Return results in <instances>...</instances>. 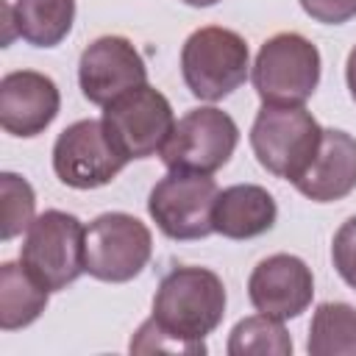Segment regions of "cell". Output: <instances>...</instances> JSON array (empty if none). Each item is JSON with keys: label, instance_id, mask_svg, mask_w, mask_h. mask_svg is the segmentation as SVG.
Returning a JSON list of instances; mask_svg holds the SVG:
<instances>
[{"label": "cell", "instance_id": "7a4b0ae2", "mask_svg": "<svg viewBox=\"0 0 356 356\" xmlns=\"http://www.w3.org/2000/svg\"><path fill=\"white\" fill-rule=\"evenodd\" d=\"M250 72L248 42L220 25H206L189 33L181 47V75L186 89L209 103L228 97Z\"/></svg>", "mask_w": 356, "mask_h": 356}, {"label": "cell", "instance_id": "52a82bcc", "mask_svg": "<svg viewBox=\"0 0 356 356\" xmlns=\"http://www.w3.org/2000/svg\"><path fill=\"white\" fill-rule=\"evenodd\" d=\"M83 256H86V273L92 278L108 284H125L136 278L153 256L150 228L134 214L106 211L86 225Z\"/></svg>", "mask_w": 356, "mask_h": 356}, {"label": "cell", "instance_id": "7c38bea8", "mask_svg": "<svg viewBox=\"0 0 356 356\" xmlns=\"http://www.w3.org/2000/svg\"><path fill=\"white\" fill-rule=\"evenodd\" d=\"M248 298L256 312L292 320L309 309L314 298V275L312 267L292 253H273L261 259L248 278Z\"/></svg>", "mask_w": 356, "mask_h": 356}, {"label": "cell", "instance_id": "2e32d148", "mask_svg": "<svg viewBox=\"0 0 356 356\" xmlns=\"http://www.w3.org/2000/svg\"><path fill=\"white\" fill-rule=\"evenodd\" d=\"M14 33L33 47H56L75 19V0H17L8 6Z\"/></svg>", "mask_w": 356, "mask_h": 356}, {"label": "cell", "instance_id": "7402d4cb", "mask_svg": "<svg viewBox=\"0 0 356 356\" xmlns=\"http://www.w3.org/2000/svg\"><path fill=\"white\" fill-rule=\"evenodd\" d=\"M300 8L323 25H342L356 17V0H298Z\"/></svg>", "mask_w": 356, "mask_h": 356}, {"label": "cell", "instance_id": "603a6c76", "mask_svg": "<svg viewBox=\"0 0 356 356\" xmlns=\"http://www.w3.org/2000/svg\"><path fill=\"white\" fill-rule=\"evenodd\" d=\"M345 81H348L350 97L356 100V47L348 53V64H345Z\"/></svg>", "mask_w": 356, "mask_h": 356}, {"label": "cell", "instance_id": "ac0fdd59", "mask_svg": "<svg viewBox=\"0 0 356 356\" xmlns=\"http://www.w3.org/2000/svg\"><path fill=\"white\" fill-rule=\"evenodd\" d=\"M306 350L312 356H356V309L328 300L312 314Z\"/></svg>", "mask_w": 356, "mask_h": 356}, {"label": "cell", "instance_id": "3957f363", "mask_svg": "<svg viewBox=\"0 0 356 356\" xmlns=\"http://www.w3.org/2000/svg\"><path fill=\"white\" fill-rule=\"evenodd\" d=\"M323 139V128L303 106H270L264 103L250 128V147L259 164L295 184L312 164Z\"/></svg>", "mask_w": 356, "mask_h": 356}, {"label": "cell", "instance_id": "30bf717a", "mask_svg": "<svg viewBox=\"0 0 356 356\" xmlns=\"http://www.w3.org/2000/svg\"><path fill=\"white\" fill-rule=\"evenodd\" d=\"M128 161L111 145L103 120H78L67 125L53 145V170L64 186L97 189L114 181Z\"/></svg>", "mask_w": 356, "mask_h": 356}, {"label": "cell", "instance_id": "5bb4252c", "mask_svg": "<svg viewBox=\"0 0 356 356\" xmlns=\"http://www.w3.org/2000/svg\"><path fill=\"white\" fill-rule=\"evenodd\" d=\"M295 189L314 203H334L356 189V139L339 128H323L320 147L295 181Z\"/></svg>", "mask_w": 356, "mask_h": 356}, {"label": "cell", "instance_id": "8992f818", "mask_svg": "<svg viewBox=\"0 0 356 356\" xmlns=\"http://www.w3.org/2000/svg\"><path fill=\"white\" fill-rule=\"evenodd\" d=\"M103 108H106L103 128L125 161L161 153L167 139L172 136V128H175L172 106L150 83H142L120 95Z\"/></svg>", "mask_w": 356, "mask_h": 356}, {"label": "cell", "instance_id": "ba28073f", "mask_svg": "<svg viewBox=\"0 0 356 356\" xmlns=\"http://www.w3.org/2000/svg\"><path fill=\"white\" fill-rule=\"evenodd\" d=\"M239 142V128L231 114L214 106H200L186 111L161 150L167 170H186L211 175L234 156Z\"/></svg>", "mask_w": 356, "mask_h": 356}, {"label": "cell", "instance_id": "8fae6325", "mask_svg": "<svg viewBox=\"0 0 356 356\" xmlns=\"http://www.w3.org/2000/svg\"><path fill=\"white\" fill-rule=\"evenodd\" d=\"M78 83L89 103L108 106L120 95L147 83V64L131 39L117 33L97 36L81 53Z\"/></svg>", "mask_w": 356, "mask_h": 356}, {"label": "cell", "instance_id": "d6986e66", "mask_svg": "<svg viewBox=\"0 0 356 356\" xmlns=\"http://www.w3.org/2000/svg\"><path fill=\"white\" fill-rule=\"evenodd\" d=\"M292 337L281 320L267 314H253L239 320L228 337V356H289Z\"/></svg>", "mask_w": 356, "mask_h": 356}, {"label": "cell", "instance_id": "44dd1931", "mask_svg": "<svg viewBox=\"0 0 356 356\" xmlns=\"http://www.w3.org/2000/svg\"><path fill=\"white\" fill-rule=\"evenodd\" d=\"M331 259L339 278L356 289V214L348 217L331 242Z\"/></svg>", "mask_w": 356, "mask_h": 356}, {"label": "cell", "instance_id": "ffe728a7", "mask_svg": "<svg viewBox=\"0 0 356 356\" xmlns=\"http://www.w3.org/2000/svg\"><path fill=\"white\" fill-rule=\"evenodd\" d=\"M0 197H3V242H8L36 220L33 217L36 195H33V186L22 175L3 172L0 175Z\"/></svg>", "mask_w": 356, "mask_h": 356}, {"label": "cell", "instance_id": "9a60e30c", "mask_svg": "<svg viewBox=\"0 0 356 356\" xmlns=\"http://www.w3.org/2000/svg\"><path fill=\"white\" fill-rule=\"evenodd\" d=\"M278 206L273 195L259 184H234L217 192L211 225L225 239H253L275 225Z\"/></svg>", "mask_w": 356, "mask_h": 356}, {"label": "cell", "instance_id": "9c48e42d", "mask_svg": "<svg viewBox=\"0 0 356 356\" xmlns=\"http://www.w3.org/2000/svg\"><path fill=\"white\" fill-rule=\"evenodd\" d=\"M214 178L203 172L170 170L147 197V211L159 231L170 239H203L214 234L211 211L217 200Z\"/></svg>", "mask_w": 356, "mask_h": 356}, {"label": "cell", "instance_id": "4fadbf2b", "mask_svg": "<svg viewBox=\"0 0 356 356\" xmlns=\"http://www.w3.org/2000/svg\"><path fill=\"white\" fill-rule=\"evenodd\" d=\"M61 108L53 78L36 70H14L0 81V125L11 136H39Z\"/></svg>", "mask_w": 356, "mask_h": 356}, {"label": "cell", "instance_id": "cb8c5ba5", "mask_svg": "<svg viewBox=\"0 0 356 356\" xmlns=\"http://www.w3.org/2000/svg\"><path fill=\"white\" fill-rule=\"evenodd\" d=\"M181 3H186L192 8H209V6H217L220 0H181Z\"/></svg>", "mask_w": 356, "mask_h": 356}, {"label": "cell", "instance_id": "6da1fadb", "mask_svg": "<svg viewBox=\"0 0 356 356\" xmlns=\"http://www.w3.org/2000/svg\"><path fill=\"white\" fill-rule=\"evenodd\" d=\"M225 300L214 270L192 264L170 270L156 289L150 320L131 339V353H206L203 339L222 323Z\"/></svg>", "mask_w": 356, "mask_h": 356}, {"label": "cell", "instance_id": "e0dca14e", "mask_svg": "<svg viewBox=\"0 0 356 356\" xmlns=\"http://www.w3.org/2000/svg\"><path fill=\"white\" fill-rule=\"evenodd\" d=\"M50 298V289L42 286L28 267L19 261L0 264V328L17 331L39 320Z\"/></svg>", "mask_w": 356, "mask_h": 356}, {"label": "cell", "instance_id": "5b68a950", "mask_svg": "<svg viewBox=\"0 0 356 356\" xmlns=\"http://www.w3.org/2000/svg\"><path fill=\"white\" fill-rule=\"evenodd\" d=\"M83 239L86 228L75 214L47 209L28 225L19 261L50 292L64 289L81 273H86Z\"/></svg>", "mask_w": 356, "mask_h": 356}, {"label": "cell", "instance_id": "277c9868", "mask_svg": "<svg viewBox=\"0 0 356 356\" xmlns=\"http://www.w3.org/2000/svg\"><path fill=\"white\" fill-rule=\"evenodd\" d=\"M250 81L261 103L303 106L320 83V50L295 31L275 33L259 47Z\"/></svg>", "mask_w": 356, "mask_h": 356}]
</instances>
